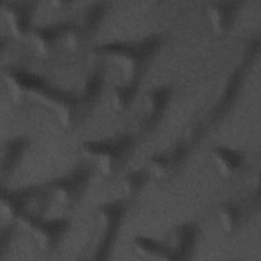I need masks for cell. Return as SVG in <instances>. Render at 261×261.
Masks as SVG:
<instances>
[{"instance_id":"cell-3","label":"cell","mask_w":261,"mask_h":261,"mask_svg":"<svg viewBox=\"0 0 261 261\" xmlns=\"http://www.w3.org/2000/svg\"><path fill=\"white\" fill-rule=\"evenodd\" d=\"M85 182L83 173H74L58 180L54 186V191L57 200L62 204L74 202L82 193Z\"/></svg>"},{"instance_id":"cell-11","label":"cell","mask_w":261,"mask_h":261,"mask_svg":"<svg viewBox=\"0 0 261 261\" xmlns=\"http://www.w3.org/2000/svg\"><path fill=\"white\" fill-rule=\"evenodd\" d=\"M143 176L140 173H134L124 178L123 181V190L127 194H133L138 191V189L142 186Z\"/></svg>"},{"instance_id":"cell-6","label":"cell","mask_w":261,"mask_h":261,"mask_svg":"<svg viewBox=\"0 0 261 261\" xmlns=\"http://www.w3.org/2000/svg\"><path fill=\"white\" fill-rule=\"evenodd\" d=\"M213 157L216 164L219 166L220 171L225 173L232 172L238 167L240 162L239 157L234 152L223 148L215 150Z\"/></svg>"},{"instance_id":"cell-8","label":"cell","mask_w":261,"mask_h":261,"mask_svg":"<svg viewBox=\"0 0 261 261\" xmlns=\"http://www.w3.org/2000/svg\"><path fill=\"white\" fill-rule=\"evenodd\" d=\"M134 96V90L127 87H118L113 91V105L117 108L125 107Z\"/></svg>"},{"instance_id":"cell-10","label":"cell","mask_w":261,"mask_h":261,"mask_svg":"<svg viewBox=\"0 0 261 261\" xmlns=\"http://www.w3.org/2000/svg\"><path fill=\"white\" fill-rule=\"evenodd\" d=\"M219 219L221 221L222 226L225 229L230 230L237 224V221H238V211L233 207H231V206L225 207V208H223L219 212Z\"/></svg>"},{"instance_id":"cell-7","label":"cell","mask_w":261,"mask_h":261,"mask_svg":"<svg viewBox=\"0 0 261 261\" xmlns=\"http://www.w3.org/2000/svg\"><path fill=\"white\" fill-rule=\"evenodd\" d=\"M180 158H181V152L177 151L172 155L156 156L152 164L156 172L164 174L166 172H169L177 164V162L180 161Z\"/></svg>"},{"instance_id":"cell-2","label":"cell","mask_w":261,"mask_h":261,"mask_svg":"<svg viewBox=\"0 0 261 261\" xmlns=\"http://www.w3.org/2000/svg\"><path fill=\"white\" fill-rule=\"evenodd\" d=\"M125 146V142L120 141L114 143H89L85 148L89 153L95 154L104 172H110L119 164Z\"/></svg>"},{"instance_id":"cell-1","label":"cell","mask_w":261,"mask_h":261,"mask_svg":"<svg viewBox=\"0 0 261 261\" xmlns=\"http://www.w3.org/2000/svg\"><path fill=\"white\" fill-rule=\"evenodd\" d=\"M22 220L37 243L48 250L56 246L65 227L62 221H43L28 217H22Z\"/></svg>"},{"instance_id":"cell-9","label":"cell","mask_w":261,"mask_h":261,"mask_svg":"<svg viewBox=\"0 0 261 261\" xmlns=\"http://www.w3.org/2000/svg\"><path fill=\"white\" fill-rule=\"evenodd\" d=\"M210 16L214 25L219 30H222L228 23L229 9L223 8L221 6L210 8Z\"/></svg>"},{"instance_id":"cell-5","label":"cell","mask_w":261,"mask_h":261,"mask_svg":"<svg viewBox=\"0 0 261 261\" xmlns=\"http://www.w3.org/2000/svg\"><path fill=\"white\" fill-rule=\"evenodd\" d=\"M33 43L41 53H48L57 45V31L53 29H40L33 36Z\"/></svg>"},{"instance_id":"cell-4","label":"cell","mask_w":261,"mask_h":261,"mask_svg":"<svg viewBox=\"0 0 261 261\" xmlns=\"http://www.w3.org/2000/svg\"><path fill=\"white\" fill-rule=\"evenodd\" d=\"M5 17L11 31L19 36L27 32L30 19V9L24 4L20 3H6L4 7Z\"/></svg>"}]
</instances>
